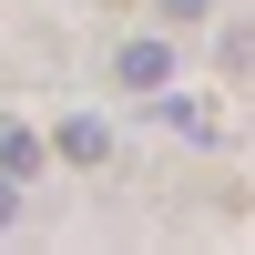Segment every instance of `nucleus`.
Returning a JSON list of instances; mask_svg holds the SVG:
<instances>
[{
	"mask_svg": "<svg viewBox=\"0 0 255 255\" xmlns=\"http://www.w3.org/2000/svg\"><path fill=\"white\" fill-rule=\"evenodd\" d=\"M113 82H123V92H163V82H174V41H163V31H133L113 51Z\"/></svg>",
	"mask_w": 255,
	"mask_h": 255,
	"instance_id": "1",
	"label": "nucleus"
},
{
	"mask_svg": "<svg viewBox=\"0 0 255 255\" xmlns=\"http://www.w3.org/2000/svg\"><path fill=\"white\" fill-rule=\"evenodd\" d=\"M0 174H10V184L41 174V133H31V123H0Z\"/></svg>",
	"mask_w": 255,
	"mask_h": 255,
	"instance_id": "2",
	"label": "nucleus"
},
{
	"mask_svg": "<svg viewBox=\"0 0 255 255\" xmlns=\"http://www.w3.org/2000/svg\"><path fill=\"white\" fill-rule=\"evenodd\" d=\"M51 153H72V163H102V153H113V133H102L92 113H72V123L51 133Z\"/></svg>",
	"mask_w": 255,
	"mask_h": 255,
	"instance_id": "3",
	"label": "nucleus"
},
{
	"mask_svg": "<svg viewBox=\"0 0 255 255\" xmlns=\"http://www.w3.org/2000/svg\"><path fill=\"white\" fill-rule=\"evenodd\" d=\"M143 113H153V123H174V133H194V143H215V133H225L204 102H174V92H163V102H143Z\"/></svg>",
	"mask_w": 255,
	"mask_h": 255,
	"instance_id": "4",
	"label": "nucleus"
},
{
	"mask_svg": "<svg viewBox=\"0 0 255 255\" xmlns=\"http://www.w3.org/2000/svg\"><path fill=\"white\" fill-rule=\"evenodd\" d=\"M153 10H163V20H204V0H153Z\"/></svg>",
	"mask_w": 255,
	"mask_h": 255,
	"instance_id": "5",
	"label": "nucleus"
}]
</instances>
